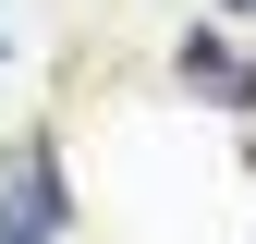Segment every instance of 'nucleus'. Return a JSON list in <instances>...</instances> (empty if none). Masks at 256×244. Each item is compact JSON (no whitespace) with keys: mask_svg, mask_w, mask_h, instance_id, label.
<instances>
[{"mask_svg":"<svg viewBox=\"0 0 256 244\" xmlns=\"http://www.w3.org/2000/svg\"><path fill=\"white\" fill-rule=\"evenodd\" d=\"M0 244H74V183H61L49 134H24L0 159Z\"/></svg>","mask_w":256,"mask_h":244,"instance_id":"nucleus-1","label":"nucleus"},{"mask_svg":"<svg viewBox=\"0 0 256 244\" xmlns=\"http://www.w3.org/2000/svg\"><path fill=\"white\" fill-rule=\"evenodd\" d=\"M171 86L208 98V110H256V49L232 37V24H196V37L171 49Z\"/></svg>","mask_w":256,"mask_h":244,"instance_id":"nucleus-2","label":"nucleus"},{"mask_svg":"<svg viewBox=\"0 0 256 244\" xmlns=\"http://www.w3.org/2000/svg\"><path fill=\"white\" fill-rule=\"evenodd\" d=\"M0 49H12V37H0Z\"/></svg>","mask_w":256,"mask_h":244,"instance_id":"nucleus-3","label":"nucleus"}]
</instances>
